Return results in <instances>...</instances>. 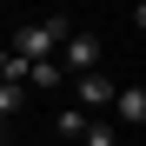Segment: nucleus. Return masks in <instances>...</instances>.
I'll use <instances>...</instances> for the list:
<instances>
[{
    "label": "nucleus",
    "instance_id": "nucleus-1",
    "mask_svg": "<svg viewBox=\"0 0 146 146\" xmlns=\"http://www.w3.org/2000/svg\"><path fill=\"white\" fill-rule=\"evenodd\" d=\"M66 33H73V27H66V13H46V20H27V27L13 33V46H7V53H13V60H27V66H33V60H53Z\"/></svg>",
    "mask_w": 146,
    "mask_h": 146
},
{
    "label": "nucleus",
    "instance_id": "nucleus-2",
    "mask_svg": "<svg viewBox=\"0 0 146 146\" xmlns=\"http://www.w3.org/2000/svg\"><path fill=\"white\" fill-rule=\"evenodd\" d=\"M66 80H80V73H93L100 66V33H86V27H73L66 40H60V60H53Z\"/></svg>",
    "mask_w": 146,
    "mask_h": 146
},
{
    "label": "nucleus",
    "instance_id": "nucleus-3",
    "mask_svg": "<svg viewBox=\"0 0 146 146\" xmlns=\"http://www.w3.org/2000/svg\"><path fill=\"white\" fill-rule=\"evenodd\" d=\"M113 93H119V86L106 80V73H80V100H86V106H113Z\"/></svg>",
    "mask_w": 146,
    "mask_h": 146
},
{
    "label": "nucleus",
    "instance_id": "nucleus-4",
    "mask_svg": "<svg viewBox=\"0 0 146 146\" xmlns=\"http://www.w3.org/2000/svg\"><path fill=\"white\" fill-rule=\"evenodd\" d=\"M113 113L126 119V126H139V119H146V93H139V86H119V93H113Z\"/></svg>",
    "mask_w": 146,
    "mask_h": 146
},
{
    "label": "nucleus",
    "instance_id": "nucleus-5",
    "mask_svg": "<svg viewBox=\"0 0 146 146\" xmlns=\"http://www.w3.org/2000/svg\"><path fill=\"white\" fill-rule=\"evenodd\" d=\"M53 133H60V139H80V133H86V113H80V106H66V113L53 119Z\"/></svg>",
    "mask_w": 146,
    "mask_h": 146
},
{
    "label": "nucleus",
    "instance_id": "nucleus-6",
    "mask_svg": "<svg viewBox=\"0 0 146 146\" xmlns=\"http://www.w3.org/2000/svg\"><path fill=\"white\" fill-rule=\"evenodd\" d=\"M27 80H33V86H60V80H66V73H60L53 60H33V66H27Z\"/></svg>",
    "mask_w": 146,
    "mask_h": 146
},
{
    "label": "nucleus",
    "instance_id": "nucleus-7",
    "mask_svg": "<svg viewBox=\"0 0 146 146\" xmlns=\"http://www.w3.org/2000/svg\"><path fill=\"white\" fill-rule=\"evenodd\" d=\"M80 139H86V146H119L113 126H100V119H86V133H80Z\"/></svg>",
    "mask_w": 146,
    "mask_h": 146
},
{
    "label": "nucleus",
    "instance_id": "nucleus-8",
    "mask_svg": "<svg viewBox=\"0 0 146 146\" xmlns=\"http://www.w3.org/2000/svg\"><path fill=\"white\" fill-rule=\"evenodd\" d=\"M0 60H7V40H0Z\"/></svg>",
    "mask_w": 146,
    "mask_h": 146
},
{
    "label": "nucleus",
    "instance_id": "nucleus-9",
    "mask_svg": "<svg viewBox=\"0 0 146 146\" xmlns=\"http://www.w3.org/2000/svg\"><path fill=\"white\" fill-rule=\"evenodd\" d=\"M0 146H7V139H0Z\"/></svg>",
    "mask_w": 146,
    "mask_h": 146
}]
</instances>
